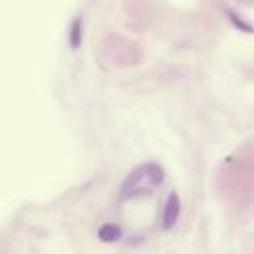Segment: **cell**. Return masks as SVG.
Segmentation results:
<instances>
[{"label": "cell", "instance_id": "6da1fadb", "mask_svg": "<svg viewBox=\"0 0 254 254\" xmlns=\"http://www.w3.org/2000/svg\"><path fill=\"white\" fill-rule=\"evenodd\" d=\"M163 177H165L163 169L155 163H145L135 167L121 185V198H133V196L151 192L157 185H161Z\"/></svg>", "mask_w": 254, "mask_h": 254}, {"label": "cell", "instance_id": "7a4b0ae2", "mask_svg": "<svg viewBox=\"0 0 254 254\" xmlns=\"http://www.w3.org/2000/svg\"><path fill=\"white\" fill-rule=\"evenodd\" d=\"M179 212H181V200H179L177 192H171L165 202V208H163V228H171L177 222Z\"/></svg>", "mask_w": 254, "mask_h": 254}, {"label": "cell", "instance_id": "3957f363", "mask_svg": "<svg viewBox=\"0 0 254 254\" xmlns=\"http://www.w3.org/2000/svg\"><path fill=\"white\" fill-rule=\"evenodd\" d=\"M97 236H99L101 242H117V240L121 238V230H119L115 224H103V226L99 228Z\"/></svg>", "mask_w": 254, "mask_h": 254}, {"label": "cell", "instance_id": "277c9868", "mask_svg": "<svg viewBox=\"0 0 254 254\" xmlns=\"http://www.w3.org/2000/svg\"><path fill=\"white\" fill-rule=\"evenodd\" d=\"M69 44H71V48H77V46L81 44V20H79V18H75V20L71 22Z\"/></svg>", "mask_w": 254, "mask_h": 254}]
</instances>
